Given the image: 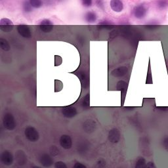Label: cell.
I'll return each instance as SVG.
<instances>
[{"label": "cell", "mask_w": 168, "mask_h": 168, "mask_svg": "<svg viewBox=\"0 0 168 168\" xmlns=\"http://www.w3.org/2000/svg\"><path fill=\"white\" fill-rule=\"evenodd\" d=\"M24 134L26 139L31 142H36L39 138L38 130L34 127H32V126H29V127H27L25 129Z\"/></svg>", "instance_id": "1"}, {"label": "cell", "mask_w": 168, "mask_h": 168, "mask_svg": "<svg viewBox=\"0 0 168 168\" xmlns=\"http://www.w3.org/2000/svg\"><path fill=\"white\" fill-rule=\"evenodd\" d=\"M3 123L5 128L7 129L12 131L16 127L15 120L13 116L10 113H7L5 114L3 120Z\"/></svg>", "instance_id": "2"}, {"label": "cell", "mask_w": 168, "mask_h": 168, "mask_svg": "<svg viewBox=\"0 0 168 168\" xmlns=\"http://www.w3.org/2000/svg\"><path fill=\"white\" fill-rule=\"evenodd\" d=\"M14 24L12 20L8 18H3L0 20V29L4 32H10L13 29Z\"/></svg>", "instance_id": "3"}, {"label": "cell", "mask_w": 168, "mask_h": 168, "mask_svg": "<svg viewBox=\"0 0 168 168\" xmlns=\"http://www.w3.org/2000/svg\"><path fill=\"white\" fill-rule=\"evenodd\" d=\"M146 12L147 10L143 5L135 6L134 9V11H133L134 17L138 19L143 18L146 15Z\"/></svg>", "instance_id": "4"}, {"label": "cell", "mask_w": 168, "mask_h": 168, "mask_svg": "<svg viewBox=\"0 0 168 168\" xmlns=\"http://www.w3.org/2000/svg\"><path fill=\"white\" fill-rule=\"evenodd\" d=\"M41 30L44 32H50L51 31L53 28V23L50 20L47 18H44L40 21L39 23Z\"/></svg>", "instance_id": "5"}, {"label": "cell", "mask_w": 168, "mask_h": 168, "mask_svg": "<svg viewBox=\"0 0 168 168\" xmlns=\"http://www.w3.org/2000/svg\"><path fill=\"white\" fill-rule=\"evenodd\" d=\"M60 144L65 149H70L72 145V141L69 135H63L60 138Z\"/></svg>", "instance_id": "6"}, {"label": "cell", "mask_w": 168, "mask_h": 168, "mask_svg": "<svg viewBox=\"0 0 168 168\" xmlns=\"http://www.w3.org/2000/svg\"><path fill=\"white\" fill-rule=\"evenodd\" d=\"M17 31L20 36H22L23 37L25 38H29L31 37L32 34H31L30 29L27 25H24V24L18 25L17 27Z\"/></svg>", "instance_id": "7"}, {"label": "cell", "mask_w": 168, "mask_h": 168, "mask_svg": "<svg viewBox=\"0 0 168 168\" xmlns=\"http://www.w3.org/2000/svg\"><path fill=\"white\" fill-rule=\"evenodd\" d=\"M108 139L111 143H116L120 139V133L116 128L110 130L108 133Z\"/></svg>", "instance_id": "8"}, {"label": "cell", "mask_w": 168, "mask_h": 168, "mask_svg": "<svg viewBox=\"0 0 168 168\" xmlns=\"http://www.w3.org/2000/svg\"><path fill=\"white\" fill-rule=\"evenodd\" d=\"M1 161L3 164L6 165H11L13 162V157L12 154L8 150L4 151L1 155Z\"/></svg>", "instance_id": "9"}, {"label": "cell", "mask_w": 168, "mask_h": 168, "mask_svg": "<svg viewBox=\"0 0 168 168\" xmlns=\"http://www.w3.org/2000/svg\"><path fill=\"white\" fill-rule=\"evenodd\" d=\"M110 8L113 11L120 13L123 9V4L121 0H110Z\"/></svg>", "instance_id": "10"}, {"label": "cell", "mask_w": 168, "mask_h": 168, "mask_svg": "<svg viewBox=\"0 0 168 168\" xmlns=\"http://www.w3.org/2000/svg\"><path fill=\"white\" fill-rule=\"evenodd\" d=\"M39 162L41 164V165H43L45 167H50L53 164V159L50 156V155H42L39 159Z\"/></svg>", "instance_id": "11"}, {"label": "cell", "mask_w": 168, "mask_h": 168, "mask_svg": "<svg viewBox=\"0 0 168 168\" xmlns=\"http://www.w3.org/2000/svg\"><path fill=\"white\" fill-rule=\"evenodd\" d=\"M62 113L65 117L66 118H72L75 116L77 114V112L75 108L74 107H68L63 109Z\"/></svg>", "instance_id": "12"}, {"label": "cell", "mask_w": 168, "mask_h": 168, "mask_svg": "<svg viewBox=\"0 0 168 168\" xmlns=\"http://www.w3.org/2000/svg\"><path fill=\"white\" fill-rule=\"evenodd\" d=\"M97 17L96 13H95L94 12H92V11L87 13L86 16H85L86 20L87 21V23H92L95 22V21L97 20Z\"/></svg>", "instance_id": "13"}, {"label": "cell", "mask_w": 168, "mask_h": 168, "mask_svg": "<svg viewBox=\"0 0 168 168\" xmlns=\"http://www.w3.org/2000/svg\"><path fill=\"white\" fill-rule=\"evenodd\" d=\"M29 2L32 8L39 9L43 5V0H29Z\"/></svg>", "instance_id": "14"}, {"label": "cell", "mask_w": 168, "mask_h": 168, "mask_svg": "<svg viewBox=\"0 0 168 168\" xmlns=\"http://www.w3.org/2000/svg\"><path fill=\"white\" fill-rule=\"evenodd\" d=\"M147 164L146 163V160L144 158L141 157L138 159L136 162L135 168H146Z\"/></svg>", "instance_id": "15"}, {"label": "cell", "mask_w": 168, "mask_h": 168, "mask_svg": "<svg viewBox=\"0 0 168 168\" xmlns=\"http://www.w3.org/2000/svg\"><path fill=\"white\" fill-rule=\"evenodd\" d=\"M0 46L1 48L4 51H9V45L8 41L5 39L1 38L0 39Z\"/></svg>", "instance_id": "16"}, {"label": "cell", "mask_w": 168, "mask_h": 168, "mask_svg": "<svg viewBox=\"0 0 168 168\" xmlns=\"http://www.w3.org/2000/svg\"><path fill=\"white\" fill-rule=\"evenodd\" d=\"M23 9L26 13H30L32 11V7L30 5L29 1H25L23 3Z\"/></svg>", "instance_id": "17"}, {"label": "cell", "mask_w": 168, "mask_h": 168, "mask_svg": "<svg viewBox=\"0 0 168 168\" xmlns=\"http://www.w3.org/2000/svg\"><path fill=\"white\" fill-rule=\"evenodd\" d=\"M158 5L160 9H165L168 6V0H159Z\"/></svg>", "instance_id": "18"}, {"label": "cell", "mask_w": 168, "mask_h": 168, "mask_svg": "<svg viewBox=\"0 0 168 168\" xmlns=\"http://www.w3.org/2000/svg\"><path fill=\"white\" fill-rule=\"evenodd\" d=\"M82 2V4L84 7H86V8H89L92 5V3L93 1L92 0H81Z\"/></svg>", "instance_id": "19"}, {"label": "cell", "mask_w": 168, "mask_h": 168, "mask_svg": "<svg viewBox=\"0 0 168 168\" xmlns=\"http://www.w3.org/2000/svg\"><path fill=\"white\" fill-rule=\"evenodd\" d=\"M55 168H67L66 165L63 162H57L55 164Z\"/></svg>", "instance_id": "20"}, {"label": "cell", "mask_w": 168, "mask_h": 168, "mask_svg": "<svg viewBox=\"0 0 168 168\" xmlns=\"http://www.w3.org/2000/svg\"><path fill=\"white\" fill-rule=\"evenodd\" d=\"M163 146L164 147V149L168 151V137L164 138L163 141Z\"/></svg>", "instance_id": "21"}, {"label": "cell", "mask_w": 168, "mask_h": 168, "mask_svg": "<svg viewBox=\"0 0 168 168\" xmlns=\"http://www.w3.org/2000/svg\"><path fill=\"white\" fill-rule=\"evenodd\" d=\"M74 168H87V167L86 165H84L83 164L80 162H76L74 165Z\"/></svg>", "instance_id": "22"}, {"label": "cell", "mask_w": 168, "mask_h": 168, "mask_svg": "<svg viewBox=\"0 0 168 168\" xmlns=\"http://www.w3.org/2000/svg\"><path fill=\"white\" fill-rule=\"evenodd\" d=\"M146 168H156V167L155 164H154L152 162H149L148 164H147Z\"/></svg>", "instance_id": "23"}, {"label": "cell", "mask_w": 168, "mask_h": 168, "mask_svg": "<svg viewBox=\"0 0 168 168\" xmlns=\"http://www.w3.org/2000/svg\"><path fill=\"white\" fill-rule=\"evenodd\" d=\"M57 1H60H60H62V0H57Z\"/></svg>", "instance_id": "24"}]
</instances>
